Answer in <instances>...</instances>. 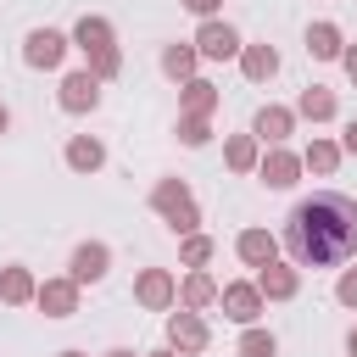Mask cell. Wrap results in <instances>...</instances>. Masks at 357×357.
<instances>
[{
    "label": "cell",
    "mask_w": 357,
    "mask_h": 357,
    "mask_svg": "<svg viewBox=\"0 0 357 357\" xmlns=\"http://www.w3.org/2000/svg\"><path fill=\"white\" fill-rule=\"evenodd\" d=\"M284 245L301 268H335L357 251V201L340 190H318L307 201H296V212L284 218Z\"/></svg>",
    "instance_id": "obj_1"
},
{
    "label": "cell",
    "mask_w": 357,
    "mask_h": 357,
    "mask_svg": "<svg viewBox=\"0 0 357 357\" xmlns=\"http://www.w3.org/2000/svg\"><path fill=\"white\" fill-rule=\"evenodd\" d=\"M195 45H201V56H212V61H229V56H240V33H234L229 22H206V28L195 33Z\"/></svg>",
    "instance_id": "obj_2"
},
{
    "label": "cell",
    "mask_w": 357,
    "mask_h": 357,
    "mask_svg": "<svg viewBox=\"0 0 357 357\" xmlns=\"http://www.w3.org/2000/svg\"><path fill=\"white\" fill-rule=\"evenodd\" d=\"M22 56H28V67H56V61L67 56V39H61L56 28H33V33H28V50H22Z\"/></svg>",
    "instance_id": "obj_3"
},
{
    "label": "cell",
    "mask_w": 357,
    "mask_h": 357,
    "mask_svg": "<svg viewBox=\"0 0 357 357\" xmlns=\"http://www.w3.org/2000/svg\"><path fill=\"white\" fill-rule=\"evenodd\" d=\"M156 206L173 218V229H178V234H190V229H195V206H190L184 184H156Z\"/></svg>",
    "instance_id": "obj_4"
},
{
    "label": "cell",
    "mask_w": 357,
    "mask_h": 357,
    "mask_svg": "<svg viewBox=\"0 0 357 357\" xmlns=\"http://www.w3.org/2000/svg\"><path fill=\"white\" fill-rule=\"evenodd\" d=\"M95 100H100V78H95V73H73V78L61 84V106H67V112H89Z\"/></svg>",
    "instance_id": "obj_5"
},
{
    "label": "cell",
    "mask_w": 357,
    "mask_h": 357,
    "mask_svg": "<svg viewBox=\"0 0 357 357\" xmlns=\"http://www.w3.org/2000/svg\"><path fill=\"white\" fill-rule=\"evenodd\" d=\"M223 312H229L234 324H251V318L262 312V290H257V284H229V290H223Z\"/></svg>",
    "instance_id": "obj_6"
},
{
    "label": "cell",
    "mask_w": 357,
    "mask_h": 357,
    "mask_svg": "<svg viewBox=\"0 0 357 357\" xmlns=\"http://www.w3.org/2000/svg\"><path fill=\"white\" fill-rule=\"evenodd\" d=\"M39 307H45L50 318H67V312L78 307V279H50V284L39 290Z\"/></svg>",
    "instance_id": "obj_7"
},
{
    "label": "cell",
    "mask_w": 357,
    "mask_h": 357,
    "mask_svg": "<svg viewBox=\"0 0 357 357\" xmlns=\"http://www.w3.org/2000/svg\"><path fill=\"white\" fill-rule=\"evenodd\" d=\"M106 262H112L106 245H78L73 251V279L78 284H95V279H106Z\"/></svg>",
    "instance_id": "obj_8"
},
{
    "label": "cell",
    "mask_w": 357,
    "mask_h": 357,
    "mask_svg": "<svg viewBox=\"0 0 357 357\" xmlns=\"http://www.w3.org/2000/svg\"><path fill=\"white\" fill-rule=\"evenodd\" d=\"M167 335H173V346H184V351H201V346H206V329H201V318H190V312H173Z\"/></svg>",
    "instance_id": "obj_9"
},
{
    "label": "cell",
    "mask_w": 357,
    "mask_h": 357,
    "mask_svg": "<svg viewBox=\"0 0 357 357\" xmlns=\"http://www.w3.org/2000/svg\"><path fill=\"white\" fill-rule=\"evenodd\" d=\"M284 134H290V112H284V106H262V112H257V139L279 145Z\"/></svg>",
    "instance_id": "obj_10"
},
{
    "label": "cell",
    "mask_w": 357,
    "mask_h": 357,
    "mask_svg": "<svg viewBox=\"0 0 357 357\" xmlns=\"http://www.w3.org/2000/svg\"><path fill=\"white\" fill-rule=\"evenodd\" d=\"M273 251H279V245H273V234H262V229H245V234H240V257H245V262L268 268V262H273Z\"/></svg>",
    "instance_id": "obj_11"
},
{
    "label": "cell",
    "mask_w": 357,
    "mask_h": 357,
    "mask_svg": "<svg viewBox=\"0 0 357 357\" xmlns=\"http://www.w3.org/2000/svg\"><path fill=\"white\" fill-rule=\"evenodd\" d=\"M67 162H73L78 173H95V167L106 162V151H100V139H73V145H67Z\"/></svg>",
    "instance_id": "obj_12"
},
{
    "label": "cell",
    "mask_w": 357,
    "mask_h": 357,
    "mask_svg": "<svg viewBox=\"0 0 357 357\" xmlns=\"http://www.w3.org/2000/svg\"><path fill=\"white\" fill-rule=\"evenodd\" d=\"M262 178H268L273 190H290V184H296V156H284V151H273V156L262 162Z\"/></svg>",
    "instance_id": "obj_13"
},
{
    "label": "cell",
    "mask_w": 357,
    "mask_h": 357,
    "mask_svg": "<svg viewBox=\"0 0 357 357\" xmlns=\"http://www.w3.org/2000/svg\"><path fill=\"white\" fill-rule=\"evenodd\" d=\"M73 39H78V45H84V50H112V28H106V22H100V17H84V22H78V33H73Z\"/></svg>",
    "instance_id": "obj_14"
},
{
    "label": "cell",
    "mask_w": 357,
    "mask_h": 357,
    "mask_svg": "<svg viewBox=\"0 0 357 357\" xmlns=\"http://www.w3.org/2000/svg\"><path fill=\"white\" fill-rule=\"evenodd\" d=\"M307 50L329 61V56H340V33H335L329 22H312V28H307Z\"/></svg>",
    "instance_id": "obj_15"
},
{
    "label": "cell",
    "mask_w": 357,
    "mask_h": 357,
    "mask_svg": "<svg viewBox=\"0 0 357 357\" xmlns=\"http://www.w3.org/2000/svg\"><path fill=\"white\" fill-rule=\"evenodd\" d=\"M273 73H279V56H273L268 45H251V50H245V78L262 84V78H273Z\"/></svg>",
    "instance_id": "obj_16"
},
{
    "label": "cell",
    "mask_w": 357,
    "mask_h": 357,
    "mask_svg": "<svg viewBox=\"0 0 357 357\" xmlns=\"http://www.w3.org/2000/svg\"><path fill=\"white\" fill-rule=\"evenodd\" d=\"M0 296H6V301H28V296H33V279H28L22 268H6V273H0Z\"/></svg>",
    "instance_id": "obj_17"
},
{
    "label": "cell",
    "mask_w": 357,
    "mask_h": 357,
    "mask_svg": "<svg viewBox=\"0 0 357 357\" xmlns=\"http://www.w3.org/2000/svg\"><path fill=\"white\" fill-rule=\"evenodd\" d=\"M257 290H268V296H296V273L268 262V273H262V284H257Z\"/></svg>",
    "instance_id": "obj_18"
},
{
    "label": "cell",
    "mask_w": 357,
    "mask_h": 357,
    "mask_svg": "<svg viewBox=\"0 0 357 357\" xmlns=\"http://www.w3.org/2000/svg\"><path fill=\"white\" fill-rule=\"evenodd\" d=\"M139 301H145V307H162V301H167V273H162V268H151V273L139 279Z\"/></svg>",
    "instance_id": "obj_19"
},
{
    "label": "cell",
    "mask_w": 357,
    "mask_h": 357,
    "mask_svg": "<svg viewBox=\"0 0 357 357\" xmlns=\"http://www.w3.org/2000/svg\"><path fill=\"white\" fill-rule=\"evenodd\" d=\"M279 351V340L268 335V329H245V340H240V357H273Z\"/></svg>",
    "instance_id": "obj_20"
},
{
    "label": "cell",
    "mask_w": 357,
    "mask_h": 357,
    "mask_svg": "<svg viewBox=\"0 0 357 357\" xmlns=\"http://www.w3.org/2000/svg\"><path fill=\"white\" fill-rule=\"evenodd\" d=\"M301 112H307V117H335V95H329V89H318V84H312V89H307V95H301Z\"/></svg>",
    "instance_id": "obj_21"
},
{
    "label": "cell",
    "mask_w": 357,
    "mask_h": 357,
    "mask_svg": "<svg viewBox=\"0 0 357 357\" xmlns=\"http://www.w3.org/2000/svg\"><path fill=\"white\" fill-rule=\"evenodd\" d=\"M162 67H167V73H173V78H184V73H190V67H195V50H190V45H173V50H167V56H162Z\"/></svg>",
    "instance_id": "obj_22"
},
{
    "label": "cell",
    "mask_w": 357,
    "mask_h": 357,
    "mask_svg": "<svg viewBox=\"0 0 357 357\" xmlns=\"http://www.w3.org/2000/svg\"><path fill=\"white\" fill-rule=\"evenodd\" d=\"M212 296H218V290H212V279H206V273H190V284H184V301H190V307H206Z\"/></svg>",
    "instance_id": "obj_23"
},
{
    "label": "cell",
    "mask_w": 357,
    "mask_h": 357,
    "mask_svg": "<svg viewBox=\"0 0 357 357\" xmlns=\"http://www.w3.org/2000/svg\"><path fill=\"white\" fill-rule=\"evenodd\" d=\"M307 167H312V173H329V167H335V145H324V139H318V145L307 151Z\"/></svg>",
    "instance_id": "obj_24"
},
{
    "label": "cell",
    "mask_w": 357,
    "mask_h": 357,
    "mask_svg": "<svg viewBox=\"0 0 357 357\" xmlns=\"http://www.w3.org/2000/svg\"><path fill=\"white\" fill-rule=\"evenodd\" d=\"M206 257H212V240H201V234H195V240H184V262H190V268H201Z\"/></svg>",
    "instance_id": "obj_25"
},
{
    "label": "cell",
    "mask_w": 357,
    "mask_h": 357,
    "mask_svg": "<svg viewBox=\"0 0 357 357\" xmlns=\"http://www.w3.org/2000/svg\"><path fill=\"white\" fill-rule=\"evenodd\" d=\"M184 100H190V112H206V106H212V84H190Z\"/></svg>",
    "instance_id": "obj_26"
},
{
    "label": "cell",
    "mask_w": 357,
    "mask_h": 357,
    "mask_svg": "<svg viewBox=\"0 0 357 357\" xmlns=\"http://www.w3.org/2000/svg\"><path fill=\"white\" fill-rule=\"evenodd\" d=\"M251 156H257L251 139H234V145H229V162H234V167H251Z\"/></svg>",
    "instance_id": "obj_27"
},
{
    "label": "cell",
    "mask_w": 357,
    "mask_h": 357,
    "mask_svg": "<svg viewBox=\"0 0 357 357\" xmlns=\"http://www.w3.org/2000/svg\"><path fill=\"white\" fill-rule=\"evenodd\" d=\"M184 145H206V123L190 117V123H184Z\"/></svg>",
    "instance_id": "obj_28"
},
{
    "label": "cell",
    "mask_w": 357,
    "mask_h": 357,
    "mask_svg": "<svg viewBox=\"0 0 357 357\" xmlns=\"http://www.w3.org/2000/svg\"><path fill=\"white\" fill-rule=\"evenodd\" d=\"M340 301H346V307H357V273H351V279H340Z\"/></svg>",
    "instance_id": "obj_29"
},
{
    "label": "cell",
    "mask_w": 357,
    "mask_h": 357,
    "mask_svg": "<svg viewBox=\"0 0 357 357\" xmlns=\"http://www.w3.org/2000/svg\"><path fill=\"white\" fill-rule=\"evenodd\" d=\"M184 6H190L195 17H212V11H218V0H184Z\"/></svg>",
    "instance_id": "obj_30"
},
{
    "label": "cell",
    "mask_w": 357,
    "mask_h": 357,
    "mask_svg": "<svg viewBox=\"0 0 357 357\" xmlns=\"http://www.w3.org/2000/svg\"><path fill=\"white\" fill-rule=\"evenodd\" d=\"M346 151H351V156H357V117H351V123H346Z\"/></svg>",
    "instance_id": "obj_31"
},
{
    "label": "cell",
    "mask_w": 357,
    "mask_h": 357,
    "mask_svg": "<svg viewBox=\"0 0 357 357\" xmlns=\"http://www.w3.org/2000/svg\"><path fill=\"white\" fill-rule=\"evenodd\" d=\"M346 73H351V78H357V50H351V56H346Z\"/></svg>",
    "instance_id": "obj_32"
},
{
    "label": "cell",
    "mask_w": 357,
    "mask_h": 357,
    "mask_svg": "<svg viewBox=\"0 0 357 357\" xmlns=\"http://www.w3.org/2000/svg\"><path fill=\"white\" fill-rule=\"evenodd\" d=\"M6 128H11V112H6V106H0V134H6Z\"/></svg>",
    "instance_id": "obj_33"
},
{
    "label": "cell",
    "mask_w": 357,
    "mask_h": 357,
    "mask_svg": "<svg viewBox=\"0 0 357 357\" xmlns=\"http://www.w3.org/2000/svg\"><path fill=\"white\" fill-rule=\"evenodd\" d=\"M106 357H134V351H106Z\"/></svg>",
    "instance_id": "obj_34"
},
{
    "label": "cell",
    "mask_w": 357,
    "mask_h": 357,
    "mask_svg": "<svg viewBox=\"0 0 357 357\" xmlns=\"http://www.w3.org/2000/svg\"><path fill=\"white\" fill-rule=\"evenodd\" d=\"M151 357H173V351H151Z\"/></svg>",
    "instance_id": "obj_35"
},
{
    "label": "cell",
    "mask_w": 357,
    "mask_h": 357,
    "mask_svg": "<svg viewBox=\"0 0 357 357\" xmlns=\"http://www.w3.org/2000/svg\"><path fill=\"white\" fill-rule=\"evenodd\" d=\"M61 357H78V351H61Z\"/></svg>",
    "instance_id": "obj_36"
}]
</instances>
